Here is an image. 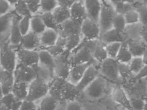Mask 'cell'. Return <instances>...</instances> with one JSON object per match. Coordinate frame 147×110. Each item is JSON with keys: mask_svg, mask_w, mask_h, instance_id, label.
I'll return each mask as SVG.
<instances>
[{"mask_svg": "<svg viewBox=\"0 0 147 110\" xmlns=\"http://www.w3.org/2000/svg\"><path fill=\"white\" fill-rule=\"evenodd\" d=\"M49 94L60 103H67L79 99L82 93L76 85L66 78L55 77L50 84Z\"/></svg>", "mask_w": 147, "mask_h": 110, "instance_id": "obj_1", "label": "cell"}, {"mask_svg": "<svg viewBox=\"0 0 147 110\" xmlns=\"http://www.w3.org/2000/svg\"><path fill=\"white\" fill-rule=\"evenodd\" d=\"M82 22L71 18L59 26V37L63 41L66 50L69 52L76 49L83 41Z\"/></svg>", "mask_w": 147, "mask_h": 110, "instance_id": "obj_2", "label": "cell"}, {"mask_svg": "<svg viewBox=\"0 0 147 110\" xmlns=\"http://www.w3.org/2000/svg\"><path fill=\"white\" fill-rule=\"evenodd\" d=\"M115 83L100 75L82 93L81 97L85 99L98 101L111 96Z\"/></svg>", "mask_w": 147, "mask_h": 110, "instance_id": "obj_3", "label": "cell"}, {"mask_svg": "<svg viewBox=\"0 0 147 110\" xmlns=\"http://www.w3.org/2000/svg\"><path fill=\"white\" fill-rule=\"evenodd\" d=\"M69 60L72 66L84 63L99 65L94 59L91 50L86 40H83L81 43L76 49L70 52Z\"/></svg>", "mask_w": 147, "mask_h": 110, "instance_id": "obj_4", "label": "cell"}, {"mask_svg": "<svg viewBox=\"0 0 147 110\" xmlns=\"http://www.w3.org/2000/svg\"><path fill=\"white\" fill-rule=\"evenodd\" d=\"M17 48L12 46L9 41L1 43V68L10 72H14L17 64Z\"/></svg>", "mask_w": 147, "mask_h": 110, "instance_id": "obj_5", "label": "cell"}, {"mask_svg": "<svg viewBox=\"0 0 147 110\" xmlns=\"http://www.w3.org/2000/svg\"><path fill=\"white\" fill-rule=\"evenodd\" d=\"M118 64L119 62L116 59L108 58L100 63L98 67L100 75L115 84L121 85V80L119 76Z\"/></svg>", "mask_w": 147, "mask_h": 110, "instance_id": "obj_6", "label": "cell"}, {"mask_svg": "<svg viewBox=\"0 0 147 110\" xmlns=\"http://www.w3.org/2000/svg\"><path fill=\"white\" fill-rule=\"evenodd\" d=\"M101 11L99 18V24L101 30V35L113 28V23L117 14L114 6L112 3L102 0Z\"/></svg>", "mask_w": 147, "mask_h": 110, "instance_id": "obj_7", "label": "cell"}, {"mask_svg": "<svg viewBox=\"0 0 147 110\" xmlns=\"http://www.w3.org/2000/svg\"><path fill=\"white\" fill-rule=\"evenodd\" d=\"M50 85L48 83L37 77L29 84L26 99L37 103L48 95Z\"/></svg>", "mask_w": 147, "mask_h": 110, "instance_id": "obj_8", "label": "cell"}, {"mask_svg": "<svg viewBox=\"0 0 147 110\" xmlns=\"http://www.w3.org/2000/svg\"><path fill=\"white\" fill-rule=\"evenodd\" d=\"M130 99L145 98L147 93V78L131 80L121 85Z\"/></svg>", "mask_w": 147, "mask_h": 110, "instance_id": "obj_9", "label": "cell"}, {"mask_svg": "<svg viewBox=\"0 0 147 110\" xmlns=\"http://www.w3.org/2000/svg\"><path fill=\"white\" fill-rule=\"evenodd\" d=\"M17 63L35 68L39 63V51L28 50L18 46L16 48Z\"/></svg>", "mask_w": 147, "mask_h": 110, "instance_id": "obj_10", "label": "cell"}, {"mask_svg": "<svg viewBox=\"0 0 147 110\" xmlns=\"http://www.w3.org/2000/svg\"><path fill=\"white\" fill-rule=\"evenodd\" d=\"M81 33L83 40H91L100 39L101 30L99 23L87 18L82 23Z\"/></svg>", "mask_w": 147, "mask_h": 110, "instance_id": "obj_11", "label": "cell"}, {"mask_svg": "<svg viewBox=\"0 0 147 110\" xmlns=\"http://www.w3.org/2000/svg\"><path fill=\"white\" fill-rule=\"evenodd\" d=\"M70 52L67 50L61 55L55 58V77L67 79L72 65L69 60Z\"/></svg>", "mask_w": 147, "mask_h": 110, "instance_id": "obj_12", "label": "cell"}, {"mask_svg": "<svg viewBox=\"0 0 147 110\" xmlns=\"http://www.w3.org/2000/svg\"><path fill=\"white\" fill-rule=\"evenodd\" d=\"M111 97L115 103L125 110H133L129 97L121 85L115 84Z\"/></svg>", "mask_w": 147, "mask_h": 110, "instance_id": "obj_13", "label": "cell"}, {"mask_svg": "<svg viewBox=\"0 0 147 110\" xmlns=\"http://www.w3.org/2000/svg\"><path fill=\"white\" fill-rule=\"evenodd\" d=\"M15 81L30 83L37 77L35 68L17 63L13 72Z\"/></svg>", "mask_w": 147, "mask_h": 110, "instance_id": "obj_14", "label": "cell"}, {"mask_svg": "<svg viewBox=\"0 0 147 110\" xmlns=\"http://www.w3.org/2000/svg\"><path fill=\"white\" fill-rule=\"evenodd\" d=\"M15 82L14 73L1 68L0 70V89L1 96L12 92Z\"/></svg>", "mask_w": 147, "mask_h": 110, "instance_id": "obj_15", "label": "cell"}, {"mask_svg": "<svg viewBox=\"0 0 147 110\" xmlns=\"http://www.w3.org/2000/svg\"><path fill=\"white\" fill-rule=\"evenodd\" d=\"M98 65L94 64L89 65L84 73L81 80L76 85L78 89L81 93L100 75Z\"/></svg>", "mask_w": 147, "mask_h": 110, "instance_id": "obj_16", "label": "cell"}, {"mask_svg": "<svg viewBox=\"0 0 147 110\" xmlns=\"http://www.w3.org/2000/svg\"><path fill=\"white\" fill-rule=\"evenodd\" d=\"M15 15V11L13 10L5 15L0 16L1 43L9 42L10 30Z\"/></svg>", "mask_w": 147, "mask_h": 110, "instance_id": "obj_17", "label": "cell"}, {"mask_svg": "<svg viewBox=\"0 0 147 110\" xmlns=\"http://www.w3.org/2000/svg\"><path fill=\"white\" fill-rule=\"evenodd\" d=\"M92 55L96 62L100 64L108 58L105 45L100 39L87 41Z\"/></svg>", "mask_w": 147, "mask_h": 110, "instance_id": "obj_18", "label": "cell"}, {"mask_svg": "<svg viewBox=\"0 0 147 110\" xmlns=\"http://www.w3.org/2000/svg\"><path fill=\"white\" fill-rule=\"evenodd\" d=\"M40 35L30 30L23 36L20 47L28 50H38L41 48Z\"/></svg>", "mask_w": 147, "mask_h": 110, "instance_id": "obj_19", "label": "cell"}, {"mask_svg": "<svg viewBox=\"0 0 147 110\" xmlns=\"http://www.w3.org/2000/svg\"><path fill=\"white\" fill-rule=\"evenodd\" d=\"M87 18L99 23L101 11L102 0H84Z\"/></svg>", "mask_w": 147, "mask_h": 110, "instance_id": "obj_20", "label": "cell"}, {"mask_svg": "<svg viewBox=\"0 0 147 110\" xmlns=\"http://www.w3.org/2000/svg\"><path fill=\"white\" fill-rule=\"evenodd\" d=\"M70 12L72 19L82 22L87 18L84 0H76L70 7Z\"/></svg>", "mask_w": 147, "mask_h": 110, "instance_id": "obj_21", "label": "cell"}, {"mask_svg": "<svg viewBox=\"0 0 147 110\" xmlns=\"http://www.w3.org/2000/svg\"><path fill=\"white\" fill-rule=\"evenodd\" d=\"M20 16L18 15L15 13V15L13 19V24L10 30L9 36V43L10 45L13 47H18L20 45L23 36L21 33L19 22L20 19Z\"/></svg>", "mask_w": 147, "mask_h": 110, "instance_id": "obj_22", "label": "cell"}, {"mask_svg": "<svg viewBox=\"0 0 147 110\" xmlns=\"http://www.w3.org/2000/svg\"><path fill=\"white\" fill-rule=\"evenodd\" d=\"M90 63L80 64L72 66L67 79L70 82L76 85L81 81L84 73Z\"/></svg>", "mask_w": 147, "mask_h": 110, "instance_id": "obj_23", "label": "cell"}, {"mask_svg": "<svg viewBox=\"0 0 147 110\" xmlns=\"http://www.w3.org/2000/svg\"><path fill=\"white\" fill-rule=\"evenodd\" d=\"M22 101L10 93L1 97V107L3 110H20Z\"/></svg>", "mask_w": 147, "mask_h": 110, "instance_id": "obj_24", "label": "cell"}, {"mask_svg": "<svg viewBox=\"0 0 147 110\" xmlns=\"http://www.w3.org/2000/svg\"><path fill=\"white\" fill-rule=\"evenodd\" d=\"M40 36V48H44L56 44L59 39V32L55 30L47 28Z\"/></svg>", "mask_w": 147, "mask_h": 110, "instance_id": "obj_25", "label": "cell"}, {"mask_svg": "<svg viewBox=\"0 0 147 110\" xmlns=\"http://www.w3.org/2000/svg\"><path fill=\"white\" fill-rule=\"evenodd\" d=\"M100 40L105 45L115 42H123L125 41L123 33L112 28L105 32L102 33Z\"/></svg>", "mask_w": 147, "mask_h": 110, "instance_id": "obj_26", "label": "cell"}, {"mask_svg": "<svg viewBox=\"0 0 147 110\" xmlns=\"http://www.w3.org/2000/svg\"><path fill=\"white\" fill-rule=\"evenodd\" d=\"M52 13L55 22L59 26L71 19L70 7L65 5H59Z\"/></svg>", "mask_w": 147, "mask_h": 110, "instance_id": "obj_27", "label": "cell"}, {"mask_svg": "<svg viewBox=\"0 0 147 110\" xmlns=\"http://www.w3.org/2000/svg\"><path fill=\"white\" fill-rule=\"evenodd\" d=\"M38 51L39 64L48 68L55 73V58L53 56L45 49H40Z\"/></svg>", "mask_w": 147, "mask_h": 110, "instance_id": "obj_28", "label": "cell"}, {"mask_svg": "<svg viewBox=\"0 0 147 110\" xmlns=\"http://www.w3.org/2000/svg\"><path fill=\"white\" fill-rule=\"evenodd\" d=\"M38 102L37 110H56L60 104L58 100L49 94Z\"/></svg>", "mask_w": 147, "mask_h": 110, "instance_id": "obj_29", "label": "cell"}, {"mask_svg": "<svg viewBox=\"0 0 147 110\" xmlns=\"http://www.w3.org/2000/svg\"><path fill=\"white\" fill-rule=\"evenodd\" d=\"M29 84L27 83L15 81L12 92L16 97L20 100H26L28 95Z\"/></svg>", "mask_w": 147, "mask_h": 110, "instance_id": "obj_30", "label": "cell"}, {"mask_svg": "<svg viewBox=\"0 0 147 110\" xmlns=\"http://www.w3.org/2000/svg\"><path fill=\"white\" fill-rule=\"evenodd\" d=\"M128 47L133 57H142L147 50L145 43H142L134 40L127 41Z\"/></svg>", "mask_w": 147, "mask_h": 110, "instance_id": "obj_31", "label": "cell"}, {"mask_svg": "<svg viewBox=\"0 0 147 110\" xmlns=\"http://www.w3.org/2000/svg\"><path fill=\"white\" fill-rule=\"evenodd\" d=\"M35 68L37 77L45 81L49 84H50L55 77L54 72L43 65L38 63V65Z\"/></svg>", "mask_w": 147, "mask_h": 110, "instance_id": "obj_32", "label": "cell"}, {"mask_svg": "<svg viewBox=\"0 0 147 110\" xmlns=\"http://www.w3.org/2000/svg\"><path fill=\"white\" fill-rule=\"evenodd\" d=\"M47 29L40 15H32L30 19V30L40 35Z\"/></svg>", "mask_w": 147, "mask_h": 110, "instance_id": "obj_33", "label": "cell"}, {"mask_svg": "<svg viewBox=\"0 0 147 110\" xmlns=\"http://www.w3.org/2000/svg\"><path fill=\"white\" fill-rule=\"evenodd\" d=\"M133 57L129 50L127 41L125 40L122 43L121 46L117 55L116 60L120 63H129Z\"/></svg>", "mask_w": 147, "mask_h": 110, "instance_id": "obj_34", "label": "cell"}, {"mask_svg": "<svg viewBox=\"0 0 147 110\" xmlns=\"http://www.w3.org/2000/svg\"><path fill=\"white\" fill-rule=\"evenodd\" d=\"M118 70L122 84L132 80L133 78L134 77V75L132 73L129 68V63L119 62Z\"/></svg>", "mask_w": 147, "mask_h": 110, "instance_id": "obj_35", "label": "cell"}, {"mask_svg": "<svg viewBox=\"0 0 147 110\" xmlns=\"http://www.w3.org/2000/svg\"><path fill=\"white\" fill-rule=\"evenodd\" d=\"M59 5L57 0H40L39 15L43 13L52 12Z\"/></svg>", "mask_w": 147, "mask_h": 110, "instance_id": "obj_36", "label": "cell"}, {"mask_svg": "<svg viewBox=\"0 0 147 110\" xmlns=\"http://www.w3.org/2000/svg\"><path fill=\"white\" fill-rule=\"evenodd\" d=\"M79 100L82 103L84 110H104L103 105L100 101H94L86 100L81 97V96Z\"/></svg>", "mask_w": 147, "mask_h": 110, "instance_id": "obj_37", "label": "cell"}, {"mask_svg": "<svg viewBox=\"0 0 147 110\" xmlns=\"http://www.w3.org/2000/svg\"><path fill=\"white\" fill-rule=\"evenodd\" d=\"M14 11L21 17L25 16H32L29 10L25 0H19L17 3L14 6Z\"/></svg>", "mask_w": 147, "mask_h": 110, "instance_id": "obj_38", "label": "cell"}, {"mask_svg": "<svg viewBox=\"0 0 147 110\" xmlns=\"http://www.w3.org/2000/svg\"><path fill=\"white\" fill-rule=\"evenodd\" d=\"M129 64L134 76L139 73L145 65L142 57H133Z\"/></svg>", "mask_w": 147, "mask_h": 110, "instance_id": "obj_39", "label": "cell"}, {"mask_svg": "<svg viewBox=\"0 0 147 110\" xmlns=\"http://www.w3.org/2000/svg\"><path fill=\"white\" fill-rule=\"evenodd\" d=\"M40 15L42 19L43 22L46 25L47 28L53 29L58 32L59 25H57L55 22L52 12L43 13Z\"/></svg>", "mask_w": 147, "mask_h": 110, "instance_id": "obj_40", "label": "cell"}, {"mask_svg": "<svg viewBox=\"0 0 147 110\" xmlns=\"http://www.w3.org/2000/svg\"><path fill=\"white\" fill-rule=\"evenodd\" d=\"M127 25L124 15L117 13L115 17L113 23V28L123 33Z\"/></svg>", "mask_w": 147, "mask_h": 110, "instance_id": "obj_41", "label": "cell"}, {"mask_svg": "<svg viewBox=\"0 0 147 110\" xmlns=\"http://www.w3.org/2000/svg\"><path fill=\"white\" fill-rule=\"evenodd\" d=\"M122 43H112L105 45L108 58L116 59L117 55L118 54L119 50L121 46Z\"/></svg>", "mask_w": 147, "mask_h": 110, "instance_id": "obj_42", "label": "cell"}, {"mask_svg": "<svg viewBox=\"0 0 147 110\" xmlns=\"http://www.w3.org/2000/svg\"><path fill=\"white\" fill-rule=\"evenodd\" d=\"M32 16L21 17L19 20V26L22 35L24 36L30 31V19Z\"/></svg>", "mask_w": 147, "mask_h": 110, "instance_id": "obj_43", "label": "cell"}, {"mask_svg": "<svg viewBox=\"0 0 147 110\" xmlns=\"http://www.w3.org/2000/svg\"><path fill=\"white\" fill-rule=\"evenodd\" d=\"M100 101L103 105L104 110H125L115 103L112 100L111 96L100 100Z\"/></svg>", "mask_w": 147, "mask_h": 110, "instance_id": "obj_44", "label": "cell"}, {"mask_svg": "<svg viewBox=\"0 0 147 110\" xmlns=\"http://www.w3.org/2000/svg\"><path fill=\"white\" fill-rule=\"evenodd\" d=\"M32 15H39L40 0H25Z\"/></svg>", "mask_w": 147, "mask_h": 110, "instance_id": "obj_45", "label": "cell"}, {"mask_svg": "<svg viewBox=\"0 0 147 110\" xmlns=\"http://www.w3.org/2000/svg\"><path fill=\"white\" fill-rule=\"evenodd\" d=\"M124 15L127 24H135L140 21V15L136 11L130 10Z\"/></svg>", "mask_w": 147, "mask_h": 110, "instance_id": "obj_46", "label": "cell"}, {"mask_svg": "<svg viewBox=\"0 0 147 110\" xmlns=\"http://www.w3.org/2000/svg\"><path fill=\"white\" fill-rule=\"evenodd\" d=\"M40 49H45L47 50L49 53H50L54 58L61 55L62 54L65 53L67 50H66V49L63 46H61V45H59L57 43H56V44L48 48H40Z\"/></svg>", "mask_w": 147, "mask_h": 110, "instance_id": "obj_47", "label": "cell"}, {"mask_svg": "<svg viewBox=\"0 0 147 110\" xmlns=\"http://www.w3.org/2000/svg\"><path fill=\"white\" fill-rule=\"evenodd\" d=\"M13 10L14 8L7 0H0V16L5 15Z\"/></svg>", "mask_w": 147, "mask_h": 110, "instance_id": "obj_48", "label": "cell"}, {"mask_svg": "<svg viewBox=\"0 0 147 110\" xmlns=\"http://www.w3.org/2000/svg\"><path fill=\"white\" fill-rule=\"evenodd\" d=\"M130 100L133 110H143L146 104L144 98H135Z\"/></svg>", "mask_w": 147, "mask_h": 110, "instance_id": "obj_49", "label": "cell"}, {"mask_svg": "<svg viewBox=\"0 0 147 110\" xmlns=\"http://www.w3.org/2000/svg\"><path fill=\"white\" fill-rule=\"evenodd\" d=\"M38 105L37 103L28 99L23 100L20 110H37Z\"/></svg>", "mask_w": 147, "mask_h": 110, "instance_id": "obj_50", "label": "cell"}, {"mask_svg": "<svg viewBox=\"0 0 147 110\" xmlns=\"http://www.w3.org/2000/svg\"><path fill=\"white\" fill-rule=\"evenodd\" d=\"M66 110H84V109L81 101L78 99L66 103Z\"/></svg>", "mask_w": 147, "mask_h": 110, "instance_id": "obj_51", "label": "cell"}, {"mask_svg": "<svg viewBox=\"0 0 147 110\" xmlns=\"http://www.w3.org/2000/svg\"><path fill=\"white\" fill-rule=\"evenodd\" d=\"M137 11L140 15V21L143 25H147V6L140 8Z\"/></svg>", "mask_w": 147, "mask_h": 110, "instance_id": "obj_52", "label": "cell"}, {"mask_svg": "<svg viewBox=\"0 0 147 110\" xmlns=\"http://www.w3.org/2000/svg\"><path fill=\"white\" fill-rule=\"evenodd\" d=\"M146 78H147V65H144L140 72L135 75L132 80H140Z\"/></svg>", "mask_w": 147, "mask_h": 110, "instance_id": "obj_53", "label": "cell"}, {"mask_svg": "<svg viewBox=\"0 0 147 110\" xmlns=\"http://www.w3.org/2000/svg\"><path fill=\"white\" fill-rule=\"evenodd\" d=\"M140 35L144 42L147 45V25H143L140 31Z\"/></svg>", "mask_w": 147, "mask_h": 110, "instance_id": "obj_54", "label": "cell"}, {"mask_svg": "<svg viewBox=\"0 0 147 110\" xmlns=\"http://www.w3.org/2000/svg\"><path fill=\"white\" fill-rule=\"evenodd\" d=\"M76 0H63V2L59 5H63L70 7Z\"/></svg>", "mask_w": 147, "mask_h": 110, "instance_id": "obj_55", "label": "cell"}, {"mask_svg": "<svg viewBox=\"0 0 147 110\" xmlns=\"http://www.w3.org/2000/svg\"><path fill=\"white\" fill-rule=\"evenodd\" d=\"M66 104L64 103H60L56 110H66Z\"/></svg>", "mask_w": 147, "mask_h": 110, "instance_id": "obj_56", "label": "cell"}, {"mask_svg": "<svg viewBox=\"0 0 147 110\" xmlns=\"http://www.w3.org/2000/svg\"><path fill=\"white\" fill-rule=\"evenodd\" d=\"M142 59L144 60V62L145 65H147V50L145 54L142 56Z\"/></svg>", "mask_w": 147, "mask_h": 110, "instance_id": "obj_57", "label": "cell"}, {"mask_svg": "<svg viewBox=\"0 0 147 110\" xmlns=\"http://www.w3.org/2000/svg\"><path fill=\"white\" fill-rule=\"evenodd\" d=\"M8 2L10 3L13 7L14 8V6H15L16 4L17 3L19 0H7Z\"/></svg>", "mask_w": 147, "mask_h": 110, "instance_id": "obj_58", "label": "cell"}, {"mask_svg": "<svg viewBox=\"0 0 147 110\" xmlns=\"http://www.w3.org/2000/svg\"><path fill=\"white\" fill-rule=\"evenodd\" d=\"M144 99H145V101H146V103H147V94H146V95L145 96V98H144Z\"/></svg>", "mask_w": 147, "mask_h": 110, "instance_id": "obj_59", "label": "cell"}, {"mask_svg": "<svg viewBox=\"0 0 147 110\" xmlns=\"http://www.w3.org/2000/svg\"><path fill=\"white\" fill-rule=\"evenodd\" d=\"M57 1L59 2V4H61L62 2H63V0H57Z\"/></svg>", "mask_w": 147, "mask_h": 110, "instance_id": "obj_60", "label": "cell"}, {"mask_svg": "<svg viewBox=\"0 0 147 110\" xmlns=\"http://www.w3.org/2000/svg\"></svg>", "mask_w": 147, "mask_h": 110, "instance_id": "obj_61", "label": "cell"}]
</instances>
